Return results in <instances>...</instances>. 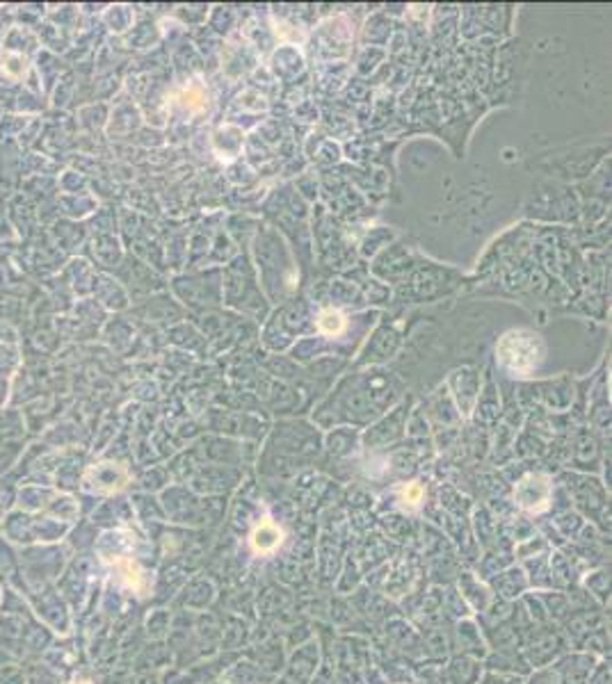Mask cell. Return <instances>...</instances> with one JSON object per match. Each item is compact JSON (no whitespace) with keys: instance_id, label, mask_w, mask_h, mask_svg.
Returning a JSON list of instances; mask_svg holds the SVG:
<instances>
[{"instance_id":"6da1fadb","label":"cell","mask_w":612,"mask_h":684,"mask_svg":"<svg viewBox=\"0 0 612 684\" xmlns=\"http://www.w3.org/2000/svg\"><path fill=\"white\" fill-rule=\"evenodd\" d=\"M569 650V641H567L565 632L556 622L530 625L521 637V655H524L530 671L553 666Z\"/></svg>"},{"instance_id":"7a4b0ae2","label":"cell","mask_w":612,"mask_h":684,"mask_svg":"<svg viewBox=\"0 0 612 684\" xmlns=\"http://www.w3.org/2000/svg\"><path fill=\"white\" fill-rule=\"evenodd\" d=\"M320 641H318L316 634H313V639H309V641L297 646V648L288 650L284 671H281L279 678L288 684H311L313 675L320 669Z\"/></svg>"},{"instance_id":"3957f363","label":"cell","mask_w":612,"mask_h":684,"mask_svg":"<svg viewBox=\"0 0 612 684\" xmlns=\"http://www.w3.org/2000/svg\"><path fill=\"white\" fill-rule=\"evenodd\" d=\"M550 498H553V484L550 479L542 473H528L517 482L514 486V505L521 511L533 515H540L550 509Z\"/></svg>"},{"instance_id":"277c9868","label":"cell","mask_w":612,"mask_h":684,"mask_svg":"<svg viewBox=\"0 0 612 684\" xmlns=\"http://www.w3.org/2000/svg\"><path fill=\"white\" fill-rule=\"evenodd\" d=\"M247 546H250V559H254L256 564H270L285 546V532L275 518H259L250 530Z\"/></svg>"},{"instance_id":"5b68a950","label":"cell","mask_w":612,"mask_h":684,"mask_svg":"<svg viewBox=\"0 0 612 684\" xmlns=\"http://www.w3.org/2000/svg\"><path fill=\"white\" fill-rule=\"evenodd\" d=\"M451 648L452 655H464V657H473L483 662L489 653V646L484 641V634L476 618L468 616L462 621L451 622Z\"/></svg>"},{"instance_id":"8992f818","label":"cell","mask_w":612,"mask_h":684,"mask_svg":"<svg viewBox=\"0 0 612 684\" xmlns=\"http://www.w3.org/2000/svg\"><path fill=\"white\" fill-rule=\"evenodd\" d=\"M254 609L256 618H265V621L281 616V614L285 612H293V609H295V591L275 580L268 581V584L261 587V591L256 593Z\"/></svg>"},{"instance_id":"52a82bcc","label":"cell","mask_w":612,"mask_h":684,"mask_svg":"<svg viewBox=\"0 0 612 684\" xmlns=\"http://www.w3.org/2000/svg\"><path fill=\"white\" fill-rule=\"evenodd\" d=\"M252 618L240 616V614H222V639H219V653H238L250 646L252 630H254Z\"/></svg>"},{"instance_id":"ba28073f","label":"cell","mask_w":612,"mask_h":684,"mask_svg":"<svg viewBox=\"0 0 612 684\" xmlns=\"http://www.w3.org/2000/svg\"><path fill=\"white\" fill-rule=\"evenodd\" d=\"M597 662L599 657L594 655L583 653V650H569L553 663V669L560 678V684H587Z\"/></svg>"},{"instance_id":"9c48e42d","label":"cell","mask_w":612,"mask_h":684,"mask_svg":"<svg viewBox=\"0 0 612 684\" xmlns=\"http://www.w3.org/2000/svg\"><path fill=\"white\" fill-rule=\"evenodd\" d=\"M487 587L492 589L493 597H500V600L517 602L524 593L530 591L528 577H525L521 564H512L505 571L496 573L492 580H487Z\"/></svg>"},{"instance_id":"30bf717a","label":"cell","mask_w":612,"mask_h":684,"mask_svg":"<svg viewBox=\"0 0 612 684\" xmlns=\"http://www.w3.org/2000/svg\"><path fill=\"white\" fill-rule=\"evenodd\" d=\"M455 589L459 591L462 600L468 605V609H471L473 616H476V614H480V612H484V607H487L489 602L493 600V593H492V589L487 587V581H483L480 577H476V573H473L471 568H462V571L457 573Z\"/></svg>"},{"instance_id":"8fae6325","label":"cell","mask_w":612,"mask_h":684,"mask_svg":"<svg viewBox=\"0 0 612 684\" xmlns=\"http://www.w3.org/2000/svg\"><path fill=\"white\" fill-rule=\"evenodd\" d=\"M484 666L480 659L464 657V655H451L442 666L443 684H476L483 678Z\"/></svg>"},{"instance_id":"7c38bea8","label":"cell","mask_w":612,"mask_h":684,"mask_svg":"<svg viewBox=\"0 0 612 684\" xmlns=\"http://www.w3.org/2000/svg\"><path fill=\"white\" fill-rule=\"evenodd\" d=\"M219 587L218 581L211 575H202L193 580L183 591V600L190 609H199V612H211L218 605Z\"/></svg>"},{"instance_id":"4fadbf2b","label":"cell","mask_w":612,"mask_h":684,"mask_svg":"<svg viewBox=\"0 0 612 684\" xmlns=\"http://www.w3.org/2000/svg\"><path fill=\"white\" fill-rule=\"evenodd\" d=\"M483 666L489 673H499L505 675V678L524 680L530 673V666L525 663L521 653H487V657L483 659Z\"/></svg>"},{"instance_id":"5bb4252c","label":"cell","mask_w":612,"mask_h":684,"mask_svg":"<svg viewBox=\"0 0 612 684\" xmlns=\"http://www.w3.org/2000/svg\"><path fill=\"white\" fill-rule=\"evenodd\" d=\"M112 566L117 568V573H120V577H121V581H124L126 589L136 591L137 596H146V593L151 591V580L146 577V573L142 571L140 564H137L133 556L114 555Z\"/></svg>"},{"instance_id":"9a60e30c","label":"cell","mask_w":612,"mask_h":684,"mask_svg":"<svg viewBox=\"0 0 612 684\" xmlns=\"http://www.w3.org/2000/svg\"><path fill=\"white\" fill-rule=\"evenodd\" d=\"M578 584L599 602V607L610 612V566H599L583 573Z\"/></svg>"},{"instance_id":"2e32d148","label":"cell","mask_w":612,"mask_h":684,"mask_svg":"<svg viewBox=\"0 0 612 684\" xmlns=\"http://www.w3.org/2000/svg\"><path fill=\"white\" fill-rule=\"evenodd\" d=\"M549 555L550 552H544V555H537V556H530V559L525 561H519L525 577H528L530 591H549V589H556L553 587V575H550Z\"/></svg>"},{"instance_id":"e0dca14e","label":"cell","mask_w":612,"mask_h":684,"mask_svg":"<svg viewBox=\"0 0 612 684\" xmlns=\"http://www.w3.org/2000/svg\"><path fill=\"white\" fill-rule=\"evenodd\" d=\"M87 474H94V490L99 493H114V490H121L128 482V474L126 468L120 464H101L96 468L89 470Z\"/></svg>"},{"instance_id":"ac0fdd59","label":"cell","mask_w":612,"mask_h":684,"mask_svg":"<svg viewBox=\"0 0 612 684\" xmlns=\"http://www.w3.org/2000/svg\"><path fill=\"white\" fill-rule=\"evenodd\" d=\"M550 564V575H553V587L567 591V589L576 587L581 581V573L576 571V566L567 559V555L562 550H550L549 555Z\"/></svg>"},{"instance_id":"d6986e66","label":"cell","mask_w":612,"mask_h":684,"mask_svg":"<svg viewBox=\"0 0 612 684\" xmlns=\"http://www.w3.org/2000/svg\"><path fill=\"white\" fill-rule=\"evenodd\" d=\"M537 596L542 597V605L546 609V616H549L550 622H556V625H562L567 618L571 616V605L569 597H567V591H560V589H549V591H534Z\"/></svg>"},{"instance_id":"ffe728a7","label":"cell","mask_w":612,"mask_h":684,"mask_svg":"<svg viewBox=\"0 0 612 684\" xmlns=\"http://www.w3.org/2000/svg\"><path fill=\"white\" fill-rule=\"evenodd\" d=\"M361 584H363L361 568H359V564H357V559L352 556V552H348V555H345V559H343L341 573H338L336 581H334L332 593H338V596H350V593L357 591Z\"/></svg>"},{"instance_id":"44dd1931","label":"cell","mask_w":612,"mask_h":684,"mask_svg":"<svg viewBox=\"0 0 612 684\" xmlns=\"http://www.w3.org/2000/svg\"><path fill=\"white\" fill-rule=\"evenodd\" d=\"M442 614L448 622H457L462 621V618L473 616L468 605L462 600L459 591L455 589V584L442 587Z\"/></svg>"},{"instance_id":"7402d4cb","label":"cell","mask_w":612,"mask_h":684,"mask_svg":"<svg viewBox=\"0 0 612 684\" xmlns=\"http://www.w3.org/2000/svg\"><path fill=\"white\" fill-rule=\"evenodd\" d=\"M514 559H517V564L519 561H525L530 559V556H537V555H544V552H550V546L546 543V539L542 534H533L528 536V539L519 540L517 546H514Z\"/></svg>"},{"instance_id":"603a6c76","label":"cell","mask_w":612,"mask_h":684,"mask_svg":"<svg viewBox=\"0 0 612 684\" xmlns=\"http://www.w3.org/2000/svg\"><path fill=\"white\" fill-rule=\"evenodd\" d=\"M423 495L426 493H423L420 484H416V482L402 486V489H400V493H398V502H402V511L418 509V507L423 505Z\"/></svg>"},{"instance_id":"cb8c5ba5","label":"cell","mask_w":612,"mask_h":684,"mask_svg":"<svg viewBox=\"0 0 612 684\" xmlns=\"http://www.w3.org/2000/svg\"><path fill=\"white\" fill-rule=\"evenodd\" d=\"M318 329L325 335H338L343 331V315L336 310H325L318 317Z\"/></svg>"},{"instance_id":"d4e9b609","label":"cell","mask_w":612,"mask_h":684,"mask_svg":"<svg viewBox=\"0 0 612 684\" xmlns=\"http://www.w3.org/2000/svg\"><path fill=\"white\" fill-rule=\"evenodd\" d=\"M524 684H560L556 669L553 666H544V669H533L524 678Z\"/></svg>"},{"instance_id":"484cf974","label":"cell","mask_w":612,"mask_h":684,"mask_svg":"<svg viewBox=\"0 0 612 684\" xmlns=\"http://www.w3.org/2000/svg\"><path fill=\"white\" fill-rule=\"evenodd\" d=\"M587 684H610V659H599Z\"/></svg>"},{"instance_id":"4316f807","label":"cell","mask_w":612,"mask_h":684,"mask_svg":"<svg viewBox=\"0 0 612 684\" xmlns=\"http://www.w3.org/2000/svg\"><path fill=\"white\" fill-rule=\"evenodd\" d=\"M509 678H505V675H499V673H489V671H484L483 678L477 680L476 684H508Z\"/></svg>"},{"instance_id":"83f0119b","label":"cell","mask_w":612,"mask_h":684,"mask_svg":"<svg viewBox=\"0 0 612 684\" xmlns=\"http://www.w3.org/2000/svg\"><path fill=\"white\" fill-rule=\"evenodd\" d=\"M508 684H524V680H521V678H509Z\"/></svg>"},{"instance_id":"f1b7e54d","label":"cell","mask_w":612,"mask_h":684,"mask_svg":"<svg viewBox=\"0 0 612 684\" xmlns=\"http://www.w3.org/2000/svg\"><path fill=\"white\" fill-rule=\"evenodd\" d=\"M71 684H89V682L87 680H76V682H71Z\"/></svg>"},{"instance_id":"f546056e","label":"cell","mask_w":612,"mask_h":684,"mask_svg":"<svg viewBox=\"0 0 612 684\" xmlns=\"http://www.w3.org/2000/svg\"><path fill=\"white\" fill-rule=\"evenodd\" d=\"M272 684H288V682H284V680H281V678H277L275 682H272Z\"/></svg>"}]
</instances>
